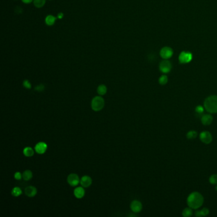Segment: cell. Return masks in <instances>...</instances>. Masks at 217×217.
<instances>
[{"label":"cell","instance_id":"5","mask_svg":"<svg viewBox=\"0 0 217 217\" xmlns=\"http://www.w3.org/2000/svg\"><path fill=\"white\" fill-rule=\"evenodd\" d=\"M67 182L71 187L77 186L80 183V180L78 174L71 173L67 177Z\"/></svg>","mask_w":217,"mask_h":217},{"label":"cell","instance_id":"3","mask_svg":"<svg viewBox=\"0 0 217 217\" xmlns=\"http://www.w3.org/2000/svg\"><path fill=\"white\" fill-rule=\"evenodd\" d=\"M105 99L101 96L94 97L91 101V108L94 111H99L105 106Z\"/></svg>","mask_w":217,"mask_h":217},{"label":"cell","instance_id":"11","mask_svg":"<svg viewBox=\"0 0 217 217\" xmlns=\"http://www.w3.org/2000/svg\"><path fill=\"white\" fill-rule=\"evenodd\" d=\"M93 183V180L91 176L85 175L82 177L80 179V184L84 188H88Z\"/></svg>","mask_w":217,"mask_h":217},{"label":"cell","instance_id":"10","mask_svg":"<svg viewBox=\"0 0 217 217\" xmlns=\"http://www.w3.org/2000/svg\"><path fill=\"white\" fill-rule=\"evenodd\" d=\"M47 144L45 143V142H39L38 143L35 147H34V150L36 151V152L38 154H43L44 153H45V151L47 150Z\"/></svg>","mask_w":217,"mask_h":217},{"label":"cell","instance_id":"31","mask_svg":"<svg viewBox=\"0 0 217 217\" xmlns=\"http://www.w3.org/2000/svg\"><path fill=\"white\" fill-rule=\"evenodd\" d=\"M21 1L25 4H29L30 3H31L32 2H33V0H21Z\"/></svg>","mask_w":217,"mask_h":217},{"label":"cell","instance_id":"29","mask_svg":"<svg viewBox=\"0 0 217 217\" xmlns=\"http://www.w3.org/2000/svg\"><path fill=\"white\" fill-rule=\"evenodd\" d=\"M22 178V174H21L20 172L17 171L14 174V178L16 180H19Z\"/></svg>","mask_w":217,"mask_h":217},{"label":"cell","instance_id":"15","mask_svg":"<svg viewBox=\"0 0 217 217\" xmlns=\"http://www.w3.org/2000/svg\"><path fill=\"white\" fill-rule=\"evenodd\" d=\"M23 154L25 157H33L34 156V151L32 148H31L29 147H25L24 148Z\"/></svg>","mask_w":217,"mask_h":217},{"label":"cell","instance_id":"2","mask_svg":"<svg viewBox=\"0 0 217 217\" xmlns=\"http://www.w3.org/2000/svg\"><path fill=\"white\" fill-rule=\"evenodd\" d=\"M204 106L209 113H217V96H211L207 97L204 103Z\"/></svg>","mask_w":217,"mask_h":217},{"label":"cell","instance_id":"17","mask_svg":"<svg viewBox=\"0 0 217 217\" xmlns=\"http://www.w3.org/2000/svg\"><path fill=\"white\" fill-rule=\"evenodd\" d=\"M33 178V173L30 170H25L22 173V178L24 181H29Z\"/></svg>","mask_w":217,"mask_h":217},{"label":"cell","instance_id":"23","mask_svg":"<svg viewBox=\"0 0 217 217\" xmlns=\"http://www.w3.org/2000/svg\"><path fill=\"white\" fill-rule=\"evenodd\" d=\"M168 76H167L166 75H162V76H160V77L159 78V84H160V85H162L166 84L168 83Z\"/></svg>","mask_w":217,"mask_h":217},{"label":"cell","instance_id":"33","mask_svg":"<svg viewBox=\"0 0 217 217\" xmlns=\"http://www.w3.org/2000/svg\"><path fill=\"white\" fill-rule=\"evenodd\" d=\"M215 189H216V190L217 191V186H216V187H215Z\"/></svg>","mask_w":217,"mask_h":217},{"label":"cell","instance_id":"20","mask_svg":"<svg viewBox=\"0 0 217 217\" xmlns=\"http://www.w3.org/2000/svg\"><path fill=\"white\" fill-rule=\"evenodd\" d=\"M209 210L208 208H203L202 210H201V211H197L196 212V216H198V217H200V216H206L209 214Z\"/></svg>","mask_w":217,"mask_h":217},{"label":"cell","instance_id":"24","mask_svg":"<svg viewBox=\"0 0 217 217\" xmlns=\"http://www.w3.org/2000/svg\"><path fill=\"white\" fill-rule=\"evenodd\" d=\"M197 136V133L195 131H190L187 134V138L189 139H195Z\"/></svg>","mask_w":217,"mask_h":217},{"label":"cell","instance_id":"26","mask_svg":"<svg viewBox=\"0 0 217 217\" xmlns=\"http://www.w3.org/2000/svg\"><path fill=\"white\" fill-rule=\"evenodd\" d=\"M210 183L213 185L217 184V174H213L210 178Z\"/></svg>","mask_w":217,"mask_h":217},{"label":"cell","instance_id":"14","mask_svg":"<svg viewBox=\"0 0 217 217\" xmlns=\"http://www.w3.org/2000/svg\"><path fill=\"white\" fill-rule=\"evenodd\" d=\"M213 117L210 114L203 115L201 117V122L202 124L205 125H209L212 123Z\"/></svg>","mask_w":217,"mask_h":217},{"label":"cell","instance_id":"16","mask_svg":"<svg viewBox=\"0 0 217 217\" xmlns=\"http://www.w3.org/2000/svg\"><path fill=\"white\" fill-rule=\"evenodd\" d=\"M97 92L99 96H104L107 93V87L105 85L101 84L97 87Z\"/></svg>","mask_w":217,"mask_h":217},{"label":"cell","instance_id":"18","mask_svg":"<svg viewBox=\"0 0 217 217\" xmlns=\"http://www.w3.org/2000/svg\"><path fill=\"white\" fill-rule=\"evenodd\" d=\"M56 20V18L54 16L52 15H48L45 18V23L47 25H50H50H52L54 24Z\"/></svg>","mask_w":217,"mask_h":217},{"label":"cell","instance_id":"32","mask_svg":"<svg viewBox=\"0 0 217 217\" xmlns=\"http://www.w3.org/2000/svg\"><path fill=\"white\" fill-rule=\"evenodd\" d=\"M63 17H64V14H63V13H62V12L59 13L58 15H57V18H58V19H62V18H63Z\"/></svg>","mask_w":217,"mask_h":217},{"label":"cell","instance_id":"28","mask_svg":"<svg viewBox=\"0 0 217 217\" xmlns=\"http://www.w3.org/2000/svg\"><path fill=\"white\" fill-rule=\"evenodd\" d=\"M23 86L28 89H30L31 88V84L29 82V81L28 80H25L23 82Z\"/></svg>","mask_w":217,"mask_h":217},{"label":"cell","instance_id":"19","mask_svg":"<svg viewBox=\"0 0 217 217\" xmlns=\"http://www.w3.org/2000/svg\"><path fill=\"white\" fill-rule=\"evenodd\" d=\"M22 194V191L20 188L16 187L11 190V195L14 197H19Z\"/></svg>","mask_w":217,"mask_h":217},{"label":"cell","instance_id":"7","mask_svg":"<svg viewBox=\"0 0 217 217\" xmlns=\"http://www.w3.org/2000/svg\"><path fill=\"white\" fill-rule=\"evenodd\" d=\"M171 68H172L171 63L168 59H165L162 61L159 65V70L161 72L164 73H169L171 70Z\"/></svg>","mask_w":217,"mask_h":217},{"label":"cell","instance_id":"1","mask_svg":"<svg viewBox=\"0 0 217 217\" xmlns=\"http://www.w3.org/2000/svg\"><path fill=\"white\" fill-rule=\"evenodd\" d=\"M203 202L202 196L197 192L191 193L187 198V205L192 209H198L202 205Z\"/></svg>","mask_w":217,"mask_h":217},{"label":"cell","instance_id":"12","mask_svg":"<svg viewBox=\"0 0 217 217\" xmlns=\"http://www.w3.org/2000/svg\"><path fill=\"white\" fill-rule=\"evenodd\" d=\"M25 194L29 197H33L37 194V188L34 186H28L24 190Z\"/></svg>","mask_w":217,"mask_h":217},{"label":"cell","instance_id":"13","mask_svg":"<svg viewBox=\"0 0 217 217\" xmlns=\"http://www.w3.org/2000/svg\"><path fill=\"white\" fill-rule=\"evenodd\" d=\"M73 194H74V196L76 198L82 199L85 196V190L82 186L76 187L74 190Z\"/></svg>","mask_w":217,"mask_h":217},{"label":"cell","instance_id":"27","mask_svg":"<svg viewBox=\"0 0 217 217\" xmlns=\"http://www.w3.org/2000/svg\"><path fill=\"white\" fill-rule=\"evenodd\" d=\"M45 89V86L43 84H40L38 85L36 87H35L34 90L38 92H42L44 91Z\"/></svg>","mask_w":217,"mask_h":217},{"label":"cell","instance_id":"8","mask_svg":"<svg viewBox=\"0 0 217 217\" xmlns=\"http://www.w3.org/2000/svg\"><path fill=\"white\" fill-rule=\"evenodd\" d=\"M131 210L133 212L135 213H139L140 211H142V208H143V206L142 202H140L138 200H134L131 202Z\"/></svg>","mask_w":217,"mask_h":217},{"label":"cell","instance_id":"22","mask_svg":"<svg viewBox=\"0 0 217 217\" xmlns=\"http://www.w3.org/2000/svg\"><path fill=\"white\" fill-rule=\"evenodd\" d=\"M182 215L185 217H189L192 215V210L191 208H186L183 210Z\"/></svg>","mask_w":217,"mask_h":217},{"label":"cell","instance_id":"6","mask_svg":"<svg viewBox=\"0 0 217 217\" xmlns=\"http://www.w3.org/2000/svg\"><path fill=\"white\" fill-rule=\"evenodd\" d=\"M160 55L164 59H169L173 55V50L170 47H164L160 51Z\"/></svg>","mask_w":217,"mask_h":217},{"label":"cell","instance_id":"25","mask_svg":"<svg viewBox=\"0 0 217 217\" xmlns=\"http://www.w3.org/2000/svg\"><path fill=\"white\" fill-rule=\"evenodd\" d=\"M204 108L201 106V105H199L197 106L196 109H195V111H196V113H197V116H200L201 115L204 113Z\"/></svg>","mask_w":217,"mask_h":217},{"label":"cell","instance_id":"9","mask_svg":"<svg viewBox=\"0 0 217 217\" xmlns=\"http://www.w3.org/2000/svg\"><path fill=\"white\" fill-rule=\"evenodd\" d=\"M200 139L201 142L206 144H209L212 142V135L208 131H203L200 134Z\"/></svg>","mask_w":217,"mask_h":217},{"label":"cell","instance_id":"30","mask_svg":"<svg viewBox=\"0 0 217 217\" xmlns=\"http://www.w3.org/2000/svg\"><path fill=\"white\" fill-rule=\"evenodd\" d=\"M15 12L16 13V14H22V8L19 7H17L15 9Z\"/></svg>","mask_w":217,"mask_h":217},{"label":"cell","instance_id":"4","mask_svg":"<svg viewBox=\"0 0 217 217\" xmlns=\"http://www.w3.org/2000/svg\"><path fill=\"white\" fill-rule=\"evenodd\" d=\"M193 58L192 54L190 52H186V51H183L180 55L178 59L181 64H187L189 63L192 61Z\"/></svg>","mask_w":217,"mask_h":217},{"label":"cell","instance_id":"21","mask_svg":"<svg viewBox=\"0 0 217 217\" xmlns=\"http://www.w3.org/2000/svg\"><path fill=\"white\" fill-rule=\"evenodd\" d=\"M46 3V0H33L34 5L36 8L43 7Z\"/></svg>","mask_w":217,"mask_h":217}]
</instances>
